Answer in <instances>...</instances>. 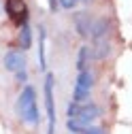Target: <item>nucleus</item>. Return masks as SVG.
<instances>
[{"label":"nucleus","instance_id":"nucleus-4","mask_svg":"<svg viewBox=\"0 0 132 134\" xmlns=\"http://www.w3.org/2000/svg\"><path fill=\"white\" fill-rule=\"evenodd\" d=\"M4 68L11 70V72H19V70H26V55L21 51H17V49H13V51H9L4 55Z\"/></svg>","mask_w":132,"mask_h":134},{"label":"nucleus","instance_id":"nucleus-15","mask_svg":"<svg viewBox=\"0 0 132 134\" xmlns=\"http://www.w3.org/2000/svg\"><path fill=\"white\" fill-rule=\"evenodd\" d=\"M58 4H60L62 9H73V7L77 4V0H58Z\"/></svg>","mask_w":132,"mask_h":134},{"label":"nucleus","instance_id":"nucleus-3","mask_svg":"<svg viewBox=\"0 0 132 134\" xmlns=\"http://www.w3.org/2000/svg\"><path fill=\"white\" fill-rule=\"evenodd\" d=\"M34 104H36V90H34V85H26L21 90V94L17 96V107H15V111H17L19 117H24L26 111L30 107H34Z\"/></svg>","mask_w":132,"mask_h":134},{"label":"nucleus","instance_id":"nucleus-7","mask_svg":"<svg viewBox=\"0 0 132 134\" xmlns=\"http://www.w3.org/2000/svg\"><path fill=\"white\" fill-rule=\"evenodd\" d=\"M109 53H111V45H109V41H107V38L96 41V47H94L92 55H94L96 60H104V58H109Z\"/></svg>","mask_w":132,"mask_h":134},{"label":"nucleus","instance_id":"nucleus-18","mask_svg":"<svg viewBox=\"0 0 132 134\" xmlns=\"http://www.w3.org/2000/svg\"><path fill=\"white\" fill-rule=\"evenodd\" d=\"M49 9H51V13H56V9H58V0H49Z\"/></svg>","mask_w":132,"mask_h":134},{"label":"nucleus","instance_id":"nucleus-9","mask_svg":"<svg viewBox=\"0 0 132 134\" xmlns=\"http://www.w3.org/2000/svg\"><path fill=\"white\" fill-rule=\"evenodd\" d=\"M90 58H92V49H90V47H81V49H79V58H77V70H79V72L87 70Z\"/></svg>","mask_w":132,"mask_h":134},{"label":"nucleus","instance_id":"nucleus-14","mask_svg":"<svg viewBox=\"0 0 132 134\" xmlns=\"http://www.w3.org/2000/svg\"><path fill=\"white\" fill-rule=\"evenodd\" d=\"M66 126H68V130L73 132V134H81V132H83V130H87L83 124H81L79 119H68V124H66Z\"/></svg>","mask_w":132,"mask_h":134},{"label":"nucleus","instance_id":"nucleus-16","mask_svg":"<svg viewBox=\"0 0 132 134\" xmlns=\"http://www.w3.org/2000/svg\"><path fill=\"white\" fill-rule=\"evenodd\" d=\"M81 134H104V130H102V128H94V126H90L87 130H83Z\"/></svg>","mask_w":132,"mask_h":134},{"label":"nucleus","instance_id":"nucleus-6","mask_svg":"<svg viewBox=\"0 0 132 134\" xmlns=\"http://www.w3.org/2000/svg\"><path fill=\"white\" fill-rule=\"evenodd\" d=\"M107 32H109V21L107 19H94V24H92V34L90 36H94L96 41H102V36H107Z\"/></svg>","mask_w":132,"mask_h":134},{"label":"nucleus","instance_id":"nucleus-17","mask_svg":"<svg viewBox=\"0 0 132 134\" xmlns=\"http://www.w3.org/2000/svg\"><path fill=\"white\" fill-rule=\"evenodd\" d=\"M15 79H17V83H26V81H28V72H26V70L15 72Z\"/></svg>","mask_w":132,"mask_h":134},{"label":"nucleus","instance_id":"nucleus-2","mask_svg":"<svg viewBox=\"0 0 132 134\" xmlns=\"http://www.w3.org/2000/svg\"><path fill=\"white\" fill-rule=\"evenodd\" d=\"M4 11H7V15L11 17V21L15 26L21 28L24 24H28V7H26L24 0H7Z\"/></svg>","mask_w":132,"mask_h":134},{"label":"nucleus","instance_id":"nucleus-8","mask_svg":"<svg viewBox=\"0 0 132 134\" xmlns=\"http://www.w3.org/2000/svg\"><path fill=\"white\" fill-rule=\"evenodd\" d=\"M17 41H19V47H21V49H30V47H32V30H30L28 24H24V26L19 28Z\"/></svg>","mask_w":132,"mask_h":134},{"label":"nucleus","instance_id":"nucleus-11","mask_svg":"<svg viewBox=\"0 0 132 134\" xmlns=\"http://www.w3.org/2000/svg\"><path fill=\"white\" fill-rule=\"evenodd\" d=\"M92 85H94V75H92L90 70L79 72V77H77V87H83V90H90V92H92Z\"/></svg>","mask_w":132,"mask_h":134},{"label":"nucleus","instance_id":"nucleus-5","mask_svg":"<svg viewBox=\"0 0 132 134\" xmlns=\"http://www.w3.org/2000/svg\"><path fill=\"white\" fill-rule=\"evenodd\" d=\"M92 24H94V19L87 13H77L75 15V26H77V32L81 36H90L92 34Z\"/></svg>","mask_w":132,"mask_h":134},{"label":"nucleus","instance_id":"nucleus-1","mask_svg":"<svg viewBox=\"0 0 132 134\" xmlns=\"http://www.w3.org/2000/svg\"><path fill=\"white\" fill-rule=\"evenodd\" d=\"M45 107H47V117H49V130L47 134L56 132V102H53V75L45 77Z\"/></svg>","mask_w":132,"mask_h":134},{"label":"nucleus","instance_id":"nucleus-10","mask_svg":"<svg viewBox=\"0 0 132 134\" xmlns=\"http://www.w3.org/2000/svg\"><path fill=\"white\" fill-rule=\"evenodd\" d=\"M38 66L45 70L47 66V58H45V28H38Z\"/></svg>","mask_w":132,"mask_h":134},{"label":"nucleus","instance_id":"nucleus-13","mask_svg":"<svg viewBox=\"0 0 132 134\" xmlns=\"http://www.w3.org/2000/svg\"><path fill=\"white\" fill-rule=\"evenodd\" d=\"M73 102H79V104L90 102V90H83V87H77V85H75V92H73Z\"/></svg>","mask_w":132,"mask_h":134},{"label":"nucleus","instance_id":"nucleus-12","mask_svg":"<svg viewBox=\"0 0 132 134\" xmlns=\"http://www.w3.org/2000/svg\"><path fill=\"white\" fill-rule=\"evenodd\" d=\"M21 119H24L26 124H30V126H36V124H38V119H41V115H38V107H36V104H34V107H30Z\"/></svg>","mask_w":132,"mask_h":134}]
</instances>
